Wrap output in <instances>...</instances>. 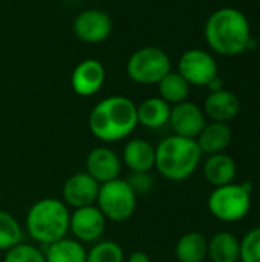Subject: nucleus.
Here are the masks:
<instances>
[{
    "label": "nucleus",
    "mask_w": 260,
    "mask_h": 262,
    "mask_svg": "<svg viewBox=\"0 0 260 262\" xmlns=\"http://www.w3.org/2000/svg\"><path fill=\"white\" fill-rule=\"evenodd\" d=\"M159 97L169 103V104H178L182 101H187L188 92H190V84L187 80L179 74V72H169L159 83Z\"/></svg>",
    "instance_id": "23"
},
{
    "label": "nucleus",
    "mask_w": 260,
    "mask_h": 262,
    "mask_svg": "<svg viewBox=\"0 0 260 262\" xmlns=\"http://www.w3.org/2000/svg\"><path fill=\"white\" fill-rule=\"evenodd\" d=\"M121 166V158L116 152L104 146L92 149L86 158V172L100 184L120 178Z\"/></svg>",
    "instance_id": "13"
},
{
    "label": "nucleus",
    "mask_w": 260,
    "mask_h": 262,
    "mask_svg": "<svg viewBox=\"0 0 260 262\" xmlns=\"http://www.w3.org/2000/svg\"><path fill=\"white\" fill-rule=\"evenodd\" d=\"M233 140V132L228 123H207L202 132L196 137V143L202 155H215L224 152Z\"/></svg>",
    "instance_id": "16"
},
{
    "label": "nucleus",
    "mask_w": 260,
    "mask_h": 262,
    "mask_svg": "<svg viewBox=\"0 0 260 262\" xmlns=\"http://www.w3.org/2000/svg\"><path fill=\"white\" fill-rule=\"evenodd\" d=\"M211 262H239L241 241L230 232H218L208 239V255Z\"/></svg>",
    "instance_id": "20"
},
{
    "label": "nucleus",
    "mask_w": 260,
    "mask_h": 262,
    "mask_svg": "<svg viewBox=\"0 0 260 262\" xmlns=\"http://www.w3.org/2000/svg\"><path fill=\"white\" fill-rule=\"evenodd\" d=\"M251 190L250 183L227 184L215 187L208 196L210 213L224 223H238L244 220L251 209Z\"/></svg>",
    "instance_id": "5"
},
{
    "label": "nucleus",
    "mask_w": 260,
    "mask_h": 262,
    "mask_svg": "<svg viewBox=\"0 0 260 262\" xmlns=\"http://www.w3.org/2000/svg\"><path fill=\"white\" fill-rule=\"evenodd\" d=\"M170 109V104L166 103L161 97L147 98L139 106H136L138 124L147 129H159L169 124Z\"/></svg>",
    "instance_id": "19"
},
{
    "label": "nucleus",
    "mask_w": 260,
    "mask_h": 262,
    "mask_svg": "<svg viewBox=\"0 0 260 262\" xmlns=\"http://www.w3.org/2000/svg\"><path fill=\"white\" fill-rule=\"evenodd\" d=\"M207 88H208L211 92H215V91H221V89H222V80H221L219 77H215V78L207 84Z\"/></svg>",
    "instance_id": "30"
},
{
    "label": "nucleus",
    "mask_w": 260,
    "mask_h": 262,
    "mask_svg": "<svg viewBox=\"0 0 260 262\" xmlns=\"http://www.w3.org/2000/svg\"><path fill=\"white\" fill-rule=\"evenodd\" d=\"M239 262H260V227L250 230L241 239Z\"/></svg>",
    "instance_id": "27"
},
{
    "label": "nucleus",
    "mask_w": 260,
    "mask_h": 262,
    "mask_svg": "<svg viewBox=\"0 0 260 262\" xmlns=\"http://www.w3.org/2000/svg\"><path fill=\"white\" fill-rule=\"evenodd\" d=\"M204 175H205L207 181L215 187L231 184V183H234V180L238 177L236 161L224 152L208 155V158L204 164Z\"/></svg>",
    "instance_id": "17"
},
{
    "label": "nucleus",
    "mask_w": 260,
    "mask_h": 262,
    "mask_svg": "<svg viewBox=\"0 0 260 262\" xmlns=\"http://www.w3.org/2000/svg\"><path fill=\"white\" fill-rule=\"evenodd\" d=\"M201 158L202 152L196 140L175 134L164 138L155 147V167L161 177L170 181L188 180L196 172Z\"/></svg>",
    "instance_id": "3"
},
{
    "label": "nucleus",
    "mask_w": 260,
    "mask_h": 262,
    "mask_svg": "<svg viewBox=\"0 0 260 262\" xmlns=\"http://www.w3.org/2000/svg\"><path fill=\"white\" fill-rule=\"evenodd\" d=\"M178 72L190 86H207L218 77V64L207 51L188 49L179 58Z\"/></svg>",
    "instance_id": "9"
},
{
    "label": "nucleus",
    "mask_w": 260,
    "mask_h": 262,
    "mask_svg": "<svg viewBox=\"0 0 260 262\" xmlns=\"http://www.w3.org/2000/svg\"><path fill=\"white\" fill-rule=\"evenodd\" d=\"M86 262H124V250L115 241H98L87 252Z\"/></svg>",
    "instance_id": "25"
},
{
    "label": "nucleus",
    "mask_w": 260,
    "mask_h": 262,
    "mask_svg": "<svg viewBox=\"0 0 260 262\" xmlns=\"http://www.w3.org/2000/svg\"><path fill=\"white\" fill-rule=\"evenodd\" d=\"M106 78L104 66L93 58L83 60L75 66L70 75V86L80 97H90L97 94Z\"/></svg>",
    "instance_id": "14"
},
{
    "label": "nucleus",
    "mask_w": 260,
    "mask_h": 262,
    "mask_svg": "<svg viewBox=\"0 0 260 262\" xmlns=\"http://www.w3.org/2000/svg\"><path fill=\"white\" fill-rule=\"evenodd\" d=\"M106 218L97 206L75 209L70 213L69 232L81 244H95L106 230Z\"/></svg>",
    "instance_id": "10"
},
{
    "label": "nucleus",
    "mask_w": 260,
    "mask_h": 262,
    "mask_svg": "<svg viewBox=\"0 0 260 262\" xmlns=\"http://www.w3.org/2000/svg\"><path fill=\"white\" fill-rule=\"evenodd\" d=\"M100 192V183H97L87 172H78L69 177L63 187V203L74 209L95 206Z\"/></svg>",
    "instance_id": "12"
},
{
    "label": "nucleus",
    "mask_w": 260,
    "mask_h": 262,
    "mask_svg": "<svg viewBox=\"0 0 260 262\" xmlns=\"http://www.w3.org/2000/svg\"><path fill=\"white\" fill-rule=\"evenodd\" d=\"M23 238V229L20 223L8 212L0 210V250L6 252L20 244Z\"/></svg>",
    "instance_id": "24"
},
{
    "label": "nucleus",
    "mask_w": 260,
    "mask_h": 262,
    "mask_svg": "<svg viewBox=\"0 0 260 262\" xmlns=\"http://www.w3.org/2000/svg\"><path fill=\"white\" fill-rule=\"evenodd\" d=\"M175 255L179 262H204L208 255V239L199 232H188L176 243Z\"/></svg>",
    "instance_id": "21"
},
{
    "label": "nucleus",
    "mask_w": 260,
    "mask_h": 262,
    "mask_svg": "<svg viewBox=\"0 0 260 262\" xmlns=\"http://www.w3.org/2000/svg\"><path fill=\"white\" fill-rule=\"evenodd\" d=\"M205 40L221 55L233 57L242 54L251 40L248 18L236 8H221L205 23Z\"/></svg>",
    "instance_id": "2"
},
{
    "label": "nucleus",
    "mask_w": 260,
    "mask_h": 262,
    "mask_svg": "<svg viewBox=\"0 0 260 262\" xmlns=\"http://www.w3.org/2000/svg\"><path fill=\"white\" fill-rule=\"evenodd\" d=\"M136 193L123 178L112 180L100 184L97 198V207L101 210L106 220L113 223H123L133 216L136 210Z\"/></svg>",
    "instance_id": "6"
},
{
    "label": "nucleus",
    "mask_w": 260,
    "mask_h": 262,
    "mask_svg": "<svg viewBox=\"0 0 260 262\" xmlns=\"http://www.w3.org/2000/svg\"><path fill=\"white\" fill-rule=\"evenodd\" d=\"M239 111H241L239 98L233 92L225 89L210 92V95L204 103V114L213 121H219V123L231 121L233 118H236Z\"/></svg>",
    "instance_id": "15"
},
{
    "label": "nucleus",
    "mask_w": 260,
    "mask_h": 262,
    "mask_svg": "<svg viewBox=\"0 0 260 262\" xmlns=\"http://www.w3.org/2000/svg\"><path fill=\"white\" fill-rule=\"evenodd\" d=\"M43 253L46 262H86L87 258L84 246L70 238H63L44 246Z\"/></svg>",
    "instance_id": "22"
},
{
    "label": "nucleus",
    "mask_w": 260,
    "mask_h": 262,
    "mask_svg": "<svg viewBox=\"0 0 260 262\" xmlns=\"http://www.w3.org/2000/svg\"><path fill=\"white\" fill-rule=\"evenodd\" d=\"M127 262H150V258H149V255L144 253V252H133V253L129 256Z\"/></svg>",
    "instance_id": "29"
},
{
    "label": "nucleus",
    "mask_w": 260,
    "mask_h": 262,
    "mask_svg": "<svg viewBox=\"0 0 260 262\" xmlns=\"http://www.w3.org/2000/svg\"><path fill=\"white\" fill-rule=\"evenodd\" d=\"M170 71V58L158 46L139 48L127 61V75L136 84H158Z\"/></svg>",
    "instance_id": "7"
},
{
    "label": "nucleus",
    "mask_w": 260,
    "mask_h": 262,
    "mask_svg": "<svg viewBox=\"0 0 260 262\" xmlns=\"http://www.w3.org/2000/svg\"><path fill=\"white\" fill-rule=\"evenodd\" d=\"M113 29L112 18L107 12L101 9H86L81 11L72 21L74 35L89 45H97L106 41Z\"/></svg>",
    "instance_id": "8"
},
{
    "label": "nucleus",
    "mask_w": 260,
    "mask_h": 262,
    "mask_svg": "<svg viewBox=\"0 0 260 262\" xmlns=\"http://www.w3.org/2000/svg\"><path fill=\"white\" fill-rule=\"evenodd\" d=\"M0 200H2V192H0Z\"/></svg>",
    "instance_id": "31"
},
{
    "label": "nucleus",
    "mask_w": 260,
    "mask_h": 262,
    "mask_svg": "<svg viewBox=\"0 0 260 262\" xmlns=\"http://www.w3.org/2000/svg\"><path fill=\"white\" fill-rule=\"evenodd\" d=\"M3 262H46V259L43 250H40L38 247L20 243L6 250Z\"/></svg>",
    "instance_id": "26"
},
{
    "label": "nucleus",
    "mask_w": 260,
    "mask_h": 262,
    "mask_svg": "<svg viewBox=\"0 0 260 262\" xmlns=\"http://www.w3.org/2000/svg\"><path fill=\"white\" fill-rule=\"evenodd\" d=\"M126 181L136 195L149 193L153 189V178L149 172H132Z\"/></svg>",
    "instance_id": "28"
},
{
    "label": "nucleus",
    "mask_w": 260,
    "mask_h": 262,
    "mask_svg": "<svg viewBox=\"0 0 260 262\" xmlns=\"http://www.w3.org/2000/svg\"><path fill=\"white\" fill-rule=\"evenodd\" d=\"M169 124L173 129L175 135L196 140V137L205 127L207 120L204 111L198 104L190 101H182L170 109Z\"/></svg>",
    "instance_id": "11"
},
{
    "label": "nucleus",
    "mask_w": 260,
    "mask_h": 262,
    "mask_svg": "<svg viewBox=\"0 0 260 262\" xmlns=\"http://www.w3.org/2000/svg\"><path fill=\"white\" fill-rule=\"evenodd\" d=\"M70 212L57 198L35 201L26 213V232L29 238L41 246H49L69 233Z\"/></svg>",
    "instance_id": "4"
},
{
    "label": "nucleus",
    "mask_w": 260,
    "mask_h": 262,
    "mask_svg": "<svg viewBox=\"0 0 260 262\" xmlns=\"http://www.w3.org/2000/svg\"><path fill=\"white\" fill-rule=\"evenodd\" d=\"M138 126L136 104L123 95H112L97 103L89 115V129L103 143L129 137Z\"/></svg>",
    "instance_id": "1"
},
{
    "label": "nucleus",
    "mask_w": 260,
    "mask_h": 262,
    "mask_svg": "<svg viewBox=\"0 0 260 262\" xmlns=\"http://www.w3.org/2000/svg\"><path fill=\"white\" fill-rule=\"evenodd\" d=\"M123 161L130 172H150L155 167V147L143 138H133L124 146Z\"/></svg>",
    "instance_id": "18"
}]
</instances>
